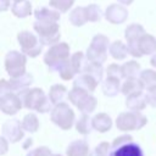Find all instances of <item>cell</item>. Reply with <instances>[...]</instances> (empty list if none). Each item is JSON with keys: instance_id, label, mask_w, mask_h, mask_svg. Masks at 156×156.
Masks as SVG:
<instances>
[{"instance_id": "6da1fadb", "label": "cell", "mask_w": 156, "mask_h": 156, "mask_svg": "<svg viewBox=\"0 0 156 156\" xmlns=\"http://www.w3.org/2000/svg\"><path fill=\"white\" fill-rule=\"evenodd\" d=\"M18 95L22 99L23 107L28 110H34L39 113H46L51 112L54 108V104L51 102L49 95H46L40 88H26L18 91Z\"/></svg>"}, {"instance_id": "7a4b0ae2", "label": "cell", "mask_w": 156, "mask_h": 156, "mask_svg": "<svg viewBox=\"0 0 156 156\" xmlns=\"http://www.w3.org/2000/svg\"><path fill=\"white\" fill-rule=\"evenodd\" d=\"M69 57V45L65 41H58L54 45H50L44 55V63L48 66L50 72H58Z\"/></svg>"}, {"instance_id": "3957f363", "label": "cell", "mask_w": 156, "mask_h": 156, "mask_svg": "<svg viewBox=\"0 0 156 156\" xmlns=\"http://www.w3.org/2000/svg\"><path fill=\"white\" fill-rule=\"evenodd\" d=\"M33 29L44 45H54L61 38L58 21L52 20H35Z\"/></svg>"}, {"instance_id": "277c9868", "label": "cell", "mask_w": 156, "mask_h": 156, "mask_svg": "<svg viewBox=\"0 0 156 156\" xmlns=\"http://www.w3.org/2000/svg\"><path fill=\"white\" fill-rule=\"evenodd\" d=\"M111 156H144V151L132 135L123 134L112 141Z\"/></svg>"}, {"instance_id": "5b68a950", "label": "cell", "mask_w": 156, "mask_h": 156, "mask_svg": "<svg viewBox=\"0 0 156 156\" xmlns=\"http://www.w3.org/2000/svg\"><path fill=\"white\" fill-rule=\"evenodd\" d=\"M68 101L74 105L80 112L91 113L96 107V99L94 95H91L90 91L80 89V88H72L68 91Z\"/></svg>"}, {"instance_id": "8992f818", "label": "cell", "mask_w": 156, "mask_h": 156, "mask_svg": "<svg viewBox=\"0 0 156 156\" xmlns=\"http://www.w3.org/2000/svg\"><path fill=\"white\" fill-rule=\"evenodd\" d=\"M147 123L146 116L140 113V111H126L121 112L116 118V127L122 132L139 130Z\"/></svg>"}, {"instance_id": "52a82bcc", "label": "cell", "mask_w": 156, "mask_h": 156, "mask_svg": "<svg viewBox=\"0 0 156 156\" xmlns=\"http://www.w3.org/2000/svg\"><path fill=\"white\" fill-rule=\"evenodd\" d=\"M110 48V39L104 34H95L87 49V58L91 62L104 63L107 58V49Z\"/></svg>"}, {"instance_id": "ba28073f", "label": "cell", "mask_w": 156, "mask_h": 156, "mask_svg": "<svg viewBox=\"0 0 156 156\" xmlns=\"http://www.w3.org/2000/svg\"><path fill=\"white\" fill-rule=\"evenodd\" d=\"M50 119L54 124L63 130H69L76 121L74 111L66 102H60L54 105V108L50 112Z\"/></svg>"}, {"instance_id": "9c48e42d", "label": "cell", "mask_w": 156, "mask_h": 156, "mask_svg": "<svg viewBox=\"0 0 156 156\" xmlns=\"http://www.w3.org/2000/svg\"><path fill=\"white\" fill-rule=\"evenodd\" d=\"M129 55L133 57H141L144 55H154L156 52V38L149 33H144L139 39L127 43Z\"/></svg>"}, {"instance_id": "30bf717a", "label": "cell", "mask_w": 156, "mask_h": 156, "mask_svg": "<svg viewBox=\"0 0 156 156\" xmlns=\"http://www.w3.org/2000/svg\"><path fill=\"white\" fill-rule=\"evenodd\" d=\"M5 71L10 78H17L26 73L27 55L22 51L10 50L5 56Z\"/></svg>"}, {"instance_id": "8fae6325", "label": "cell", "mask_w": 156, "mask_h": 156, "mask_svg": "<svg viewBox=\"0 0 156 156\" xmlns=\"http://www.w3.org/2000/svg\"><path fill=\"white\" fill-rule=\"evenodd\" d=\"M17 41L20 44L21 51L29 57H37L41 54L44 44L38 35L33 34L29 30H22L17 34Z\"/></svg>"}, {"instance_id": "7c38bea8", "label": "cell", "mask_w": 156, "mask_h": 156, "mask_svg": "<svg viewBox=\"0 0 156 156\" xmlns=\"http://www.w3.org/2000/svg\"><path fill=\"white\" fill-rule=\"evenodd\" d=\"M23 107L22 99L13 91H5L0 94V110L2 113L13 116Z\"/></svg>"}, {"instance_id": "4fadbf2b", "label": "cell", "mask_w": 156, "mask_h": 156, "mask_svg": "<svg viewBox=\"0 0 156 156\" xmlns=\"http://www.w3.org/2000/svg\"><path fill=\"white\" fill-rule=\"evenodd\" d=\"M33 83V76L30 73H24L17 78H10L9 80L2 79L1 80V85H0V94L5 93V91H21L28 87H30Z\"/></svg>"}, {"instance_id": "5bb4252c", "label": "cell", "mask_w": 156, "mask_h": 156, "mask_svg": "<svg viewBox=\"0 0 156 156\" xmlns=\"http://www.w3.org/2000/svg\"><path fill=\"white\" fill-rule=\"evenodd\" d=\"M1 135H4L11 144L20 141L24 136V129H23L22 122H20L16 118H11V119L6 121L2 124Z\"/></svg>"}, {"instance_id": "9a60e30c", "label": "cell", "mask_w": 156, "mask_h": 156, "mask_svg": "<svg viewBox=\"0 0 156 156\" xmlns=\"http://www.w3.org/2000/svg\"><path fill=\"white\" fill-rule=\"evenodd\" d=\"M104 16H105L107 22H110L112 24H121V23L126 22L128 18V10L121 2L119 4H111L106 7Z\"/></svg>"}, {"instance_id": "2e32d148", "label": "cell", "mask_w": 156, "mask_h": 156, "mask_svg": "<svg viewBox=\"0 0 156 156\" xmlns=\"http://www.w3.org/2000/svg\"><path fill=\"white\" fill-rule=\"evenodd\" d=\"M99 83L100 82L94 76H91L87 72H82L73 80V87L74 88H80V89H84V90H88V91L93 93L96 89Z\"/></svg>"}, {"instance_id": "e0dca14e", "label": "cell", "mask_w": 156, "mask_h": 156, "mask_svg": "<svg viewBox=\"0 0 156 156\" xmlns=\"http://www.w3.org/2000/svg\"><path fill=\"white\" fill-rule=\"evenodd\" d=\"M66 156H90L89 144L84 139H77L68 144Z\"/></svg>"}, {"instance_id": "ac0fdd59", "label": "cell", "mask_w": 156, "mask_h": 156, "mask_svg": "<svg viewBox=\"0 0 156 156\" xmlns=\"http://www.w3.org/2000/svg\"><path fill=\"white\" fill-rule=\"evenodd\" d=\"M146 105H147L146 94L143 90L133 93L128 95L126 99V106L132 111H141L146 107Z\"/></svg>"}, {"instance_id": "d6986e66", "label": "cell", "mask_w": 156, "mask_h": 156, "mask_svg": "<svg viewBox=\"0 0 156 156\" xmlns=\"http://www.w3.org/2000/svg\"><path fill=\"white\" fill-rule=\"evenodd\" d=\"M111 127H112V119L107 113L100 112V113H96L93 117V128H94V130H96L99 133H106L111 129Z\"/></svg>"}, {"instance_id": "ffe728a7", "label": "cell", "mask_w": 156, "mask_h": 156, "mask_svg": "<svg viewBox=\"0 0 156 156\" xmlns=\"http://www.w3.org/2000/svg\"><path fill=\"white\" fill-rule=\"evenodd\" d=\"M121 85L119 78L106 76V79L102 82V93L108 98H113L121 91Z\"/></svg>"}, {"instance_id": "44dd1931", "label": "cell", "mask_w": 156, "mask_h": 156, "mask_svg": "<svg viewBox=\"0 0 156 156\" xmlns=\"http://www.w3.org/2000/svg\"><path fill=\"white\" fill-rule=\"evenodd\" d=\"M49 98L54 105L65 102V100L68 98V90L62 84H54L49 90Z\"/></svg>"}, {"instance_id": "7402d4cb", "label": "cell", "mask_w": 156, "mask_h": 156, "mask_svg": "<svg viewBox=\"0 0 156 156\" xmlns=\"http://www.w3.org/2000/svg\"><path fill=\"white\" fill-rule=\"evenodd\" d=\"M11 12L13 16L18 18H26L29 15H32V2L29 0L16 1L11 6Z\"/></svg>"}, {"instance_id": "603a6c76", "label": "cell", "mask_w": 156, "mask_h": 156, "mask_svg": "<svg viewBox=\"0 0 156 156\" xmlns=\"http://www.w3.org/2000/svg\"><path fill=\"white\" fill-rule=\"evenodd\" d=\"M108 52L115 60H124L127 55H129L128 46L122 40H115L113 43H111L108 48Z\"/></svg>"}, {"instance_id": "cb8c5ba5", "label": "cell", "mask_w": 156, "mask_h": 156, "mask_svg": "<svg viewBox=\"0 0 156 156\" xmlns=\"http://www.w3.org/2000/svg\"><path fill=\"white\" fill-rule=\"evenodd\" d=\"M93 129V118L89 116V113L82 112L78 121L76 122V130L82 135H88L91 133Z\"/></svg>"}, {"instance_id": "d4e9b609", "label": "cell", "mask_w": 156, "mask_h": 156, "mask_svg": "<svg viewBox=\"0 0 156 156\" xmlns=\"http://www.w3.org/2000/svg\"><path fill=\"white\" fill-rule=\"evenodd\" d=\"M61 12L57 10H52L45 6L38 7L37 10H34V17L35 20H52V21H60L61 18Z\"/></svg>"}, {"instance_id": "484cf974", "label": "cell", "mask_w": 156, "mask_h": 156, "mask_svg": "<svg viewBox=\"0 0 156 156\" xmlns=\"http://www.w3.org/2000/svg\"><path fill=\"white\" fill-rule=\"evenodd\" d=\"M68 20H69L71 24L74 27H82L83 24H85L88 22L87 15H85V7H83V6L74 7L69 13Z\"/></svg>"}, {"instance_id": "4316f807", "label": "cell", "mask_w": 156, "mask_h": 156, "mask_svg": "<svg viewBox=\"0 0 156 156\" xmlns=\"http://www.w3.org/2000/svg\"><path fill=\"white\" fill-rule=\"evenodd\" d=\"M87 62H88L87 55H84V52H82V51H77V52L72 54L69 57V63H71L73 71L76 72V74H79L84 71Z\"/></svg>"}, {"instance_id": "83f0119b", "label": "cell", "mask_w": 156, "mask_h": 156, "mask_svg": "<svg viewBox=\"0 0 156 156\" xmlns=\"http://www.w3.org/2000/svg\"><path fill=\"white\" fill-rule=\"evenodd\" d=\"M143 85L140 83V80L138 78H128V79H124V82L122 83L121 85V93L124 95V96H128L133 93H136V91H140L143 90Z\"/></svg>"}, {"instance_id": "f1b7e54d", "label": "cell", "mask_w": 156, "mask_h": 156, "mask_svg": "<svg viewBox=\"0 0 156 156\" xmlns=\"http://www.w3.org/2000/svg\"><path fill=\"white\" fill-rule=\"evenodd\" d=\"M140 65L135 61V60H130L127 61L126 63L122 65V73H123V78L128 79V78H138L140 74Z\"/></svg>"}, {"instance_id": "f546056e", "label": "cell", "mask_w": 156, "mask_h": 156, "mask_svg": "<svg viewBox=\"0 0 156 156\" xmlns=\"http://www.w3.org/2000/svg\"><path fill=\"white\" fill-rule=\"evenodd\" d=\"M144 33H146V32L141 24L132 23L124 29V38H126L127 43H129V41H134V40L139 39Z\"/></svg>"}, {"instance_id": "4dcf8cb0", "label": "cell", "mask_w": 156, "mask_h": 156, "mask_svg": "<svg viewBox=\"0 0 156 156\" xmlns=\"http://www.w3.org/2000/svg\"><path fill=\"white\" fill-rule=\"evenodd\" d=\"M138 79L140 80L144 89H147L152 85H156V71L154 69H144L140 72Z\"/></svg>"}, {"instance_id": "1f68e13d", "label": "cell", "mask_w": 156, "mask_h": 156, "mask_svg": "<svg viewBox=\"0 0 156 156\" xmlns=\"http://www.w3.org/2000/svg\"><path fill=\"white\" fill-rule=\"evenodd\" d=\"M22 126L26 132L35 133L39 129V121L34 113H27L22 119Z\"/></svg>"}, {"instance_id": "d6a6232c", "label": "cell", "mask_w": 156, "mask_h": 156, "mask_svg": "<svg viewBox=\"0 0 156 156\" xmlns=\"http://www.w3.org/2000/svg\"><path fill=\"white\" fill-rule=\"evenodd\" d=\"M85 15H87L88 22H99L104 13L99 5L89 4L88 6H85Z\"/></svg>"}, {"instance_id": "836d02e7", "label": "cell", "mask_w": 156, "mask_h": 156, "mask_svg": "<svg viewBox=\"0 0 156 156\" xmlns=\"http://www.w3.org/2000/svg\"><path fill=\"white\" fill-rule=\"evenodd\" d=\"M83 72H87V73L94 76L99 82H101L102 76H104L102 65H101V63H96V62H91V61H89V60H88V62H87V65H85Z\"/></svg>"}, {"instance_id": "e575fe53", "label": "cell", "mask_w": 156, "mask_h": 156, "mask_svg": "<svg viewBox=\"0 0 156 156\" xmlns=\"http://www.w3.org/2000/svg\"><path fill=\"white\" fill-rule=\"evenodd\" d=\"M76 0H49V6L60 11L61 13L67 12L74 4Z\"/></svg>"}, {"instance_id": "d590c367", "label": "cell", "mask_w": 156, "mask_h": 156, "mask_svg": "<svg viewBox=\"0 0 156 156\" xmlns=\"http://www.w3.org/2000/svg\"><path fill=\"white\" fill-rule=\"evenodd\" d=\"M90 156H111V144L107 141H101L90 152Z\"/></svg>"}, {"instance_id": "8d00e7d4", "label": "cell", "mask_w": 156, "mask_h": 156, "mask_svg": "<svg viewBox=\"0 0 156 156\" xmlns=\"http://www.w3.org/2000/svg\"><path fill=\"white\" fill-rule=\"evenodd\" d=\"M57 73L60 74V77H61L63 80H69V79L74 78V76H77L76 72L73 71L71 63H69V58H68V61L60 68V71H58Z\"/></svg>"}, {"instance_id": "74e56055", "label": "cell", "mask_w": 156, "mask_h": 156, "mask_svg": "<svg viewBox=\"0 0 156 156\" xmlns=\"http://www.w3.org/2000/svg\"><path fill=\"white\" fill-rule=\"evenodd\" d=\"M106 76L108 77H115V78H123V73H122V66L117 65V63H111L107 66L106 69Z\"/></svg>"}, {"instance_id": "f35d334b", "label": "cell", "mask_w": 156, "mask_h": 156, "mask_svg": "<svg viewBox=\"0 0 156 156\" xmlns=\"http://www.w3.org/2000/svg\"><path fill=\"white\" fill-rule=\"evenodd\" d=\"M52 152L48 146H39L27 152L26 156H51Z\"/></svg>"}, {"instance_id": "ab89813d", "label": "cell", "mask_w": 156, "mask_h": 156, "mask_svg": "<svg viewBox=\"0 0 156 156\" xmlns=\"http://www.w3.org/2000/svg\"><path fill=\"white\" fill-rule=\"evenodd\" d=\"M145 94H146L147 105H150L151 107L156 108V85H152V87L147 88Z\"/></svg>"}, {"instance_id": "60d3db41", "label": "cell", "mask_w": 156, "mask_h": 156, "mask_svg": "<svg viewBox=\"0 0 156 156\" xmlns=\"http://www.w3.org/2000/svg\"><path fill=\"white\" fill-rule=\"evenodd\" d=\"M0 141H1V150H0V154H1V155H4V154H6V152H7V149H9V144H10V141H9L4 135H1Z\"/></svg>"}, {"instance_id": "b9f144b4", "label": "cell", "mask_w": 156, "mask_h": 156, "mask_svg": "<svg viewBox=\"0 0 156 156\" xmlns=\"http://www.w3.org/2000/svg\"><path fill=\"white\" fill-rule=\"evenodd\" d=\"M11 5V1L10 0H0V11L4 12L6 11Z\"/></svg>"}, {"instance_id": "7bdbcfd3", "label": "cell", "mask_w": 156, "mask_h": 156, "mask_svg": "<svg viewBox=\"0 0 156 156\" xmlns=\"http://www.w3.org/2000/svg\"><path fill=\"white\" fill-rule=\"evenodd\" d=\"M32 144H33V139H32V138H28V139L26 140V143H24L22 146H23V149H26V150H27L28 147H30V145H32Z\"/></svg>"}, {"instance_id": "ee69618b", "label": "cell", "mask_w": 156, "mask_h": 156, "mask_svg": "<svg viewBox=\"0 0 156 156\" xmlns=\"http://www.w3.org/2000/svg\"><path fill=\"white\" fill-rule=\"evenodd\" d=\"M150 63H151V66H152V67H155V68H156V52L151 56V58H150Z\"/></svg>"}, {"instance_id": "f6af8a7d", "label": "cell", "mask_w": 156, "mask_h": 156, "mask_svg": "<svg viewBox=\"0 0 156 156\" xmlns=\"http://www.w3.org/2000/svg\"><path fill=\"white\" fill-rule=\"evenodd\" d=\"M117 1L121 2V4H123V5H127V6H128V5H130L134 0H117Z\"/></svg>"}, {"instance_id": "bcb514c9", "label": "cell", "mask_w": 156, "mask_h": 156, "mask_svg": "<svg viewBox=\"0 0 156 156\" xmlns=\"http://www.w3.org/2000/svg\"><path fill=\"white\" fill-rule=\"evenodd\" d=\"M51 156H62V155H61V154H52Z\"/></svg>"}, {"instance_id": "7dc6e473", "label": "cell", "mask_w": 156, "mask_h": 156, "mask_svg": "<svg viewBox=\"0 0 156 156\" xmlns=\"http://www.w3.org/2000/svg\"><path fill=\"white\" fill-rule=\"evenodd\" d=\"M13 1H15V2H16V1H22V0H13Z\"/></svg>"}]
</instances>
